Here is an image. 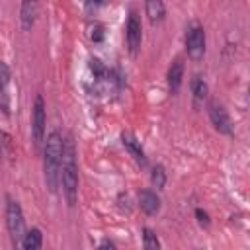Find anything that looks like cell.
Segmentation results:
<instances>
[{
	"label": "cell",
	"instance_id": "44dd1931",
	"mask_svg": "<svg viewBox=\"0 0 250 250\" xmlns=\"http://www.w3.org/2000/svg\"><path fill=\"white\" fill-rule=\"evenodd\" d=\"M98 248H109V250H115V248H117V244H115L113 240H109V238H104V240L98 244Z\"/></svg>",
	"mask_w": 250,
	"mask_h": 250
},
{
	"label": "cell",
	"instance_id": "9a60e30c",
	"mask_svg": "<svg viewBox=\"0 0 250 250\" xmlns=\"http://www.w3.org/2000/svg\"><path fill=\"white\" fill-rule=\"evenodd\" d=\"M20 246H21L23 250H39V248L43 246V234H41V230H39L37 227L25 230V234H23Z\"/></svg>",
	"mask_w": 250,
	"mask_h": 250
},
{
	"label": "cell",
	"instance_id": "52a82bcc",
	"mask_svg": "<svg viewBox=\"0 0 250 250\" xmlns=\"http://www.w3.org/2000/svg\"><path fill=\"white\" fill-rule=\"evenodd\" d=\"M207 113H209V121H211V125L215 127L217 133H221V135H225V137L234 135L232 119H230V115H229V111L225 109L223 104H219V102H209V104H207Z\"/></svg>",
	"mask_w": 250,
	"mask_h": 250
},
{
	"label": "cell",
	"instance_id": "5bb4252c",
	"mask_svg": "<svg viewBox=\"0 0 250 250\" xmlns=\"http://www.w3.org/2000/svg\"><path fill=\"white\" fill-rule=\"evenodd\" d=\"M207 96H209V86H207L205 78H203L201 74H195V76L191 78V98H193V105H195V107L203 105V102L207 100Z\"/></svg>",
	"mask_w": 250,
	"mask_h": 250
},
{
	"label": "cell",
	"instance_id": "7c38bea8",
	"mask_svg": "<svg viewBox=\"0 0 250 250\" xmlns=\"http://www.w3.org/2000/svg\"><path fill=\"white\" fill-rule=\"evenodd\" d=\"M10 78H12L10 66H8L6 61H2V62H0V84H2V88H0V107H2L4 117L10 115V92H8Z\"/></svg>",
	"mask_w": 250,
	"mask_h": 250
},
{
	"label": "cell",
	"instance_id": "e0dca14e",
	"mask_svg": "<svg viewBox=\"0 0 250 250\" xmlns=\"http://www.w3.org/2000/svg\"><path fill=\"white\" fill-rule=\"evenodd\" d=\"M150 184L156 189H164V186H166V170H164L162 164H154L152 166V170H150Z\"/></svg>",
	"mask_w": 250,
	"mask_h": 250
},
{
	"label": "cell",
	"instance_id": "277c9868",
	"mask_svg": "<svg viewBox=\"0 0 250 250\" xmlns=\"http://www.w3.org/2000/svg\"><path fill=\"white\" fill-rule=\"evenodd\" d=\"M31 137L35 146H41L47 139V104L41 94L35 96L33 100V109H31Z\"/></svg>",
	"mask_w": 250,
	"mask_h": 250
},
{
	"label": "cell",
	"instance_id": "6da1fadb",
	"mask_svg": "<svg viewBox=\"0 0 250 250\" xmlns=\"http://www.w3.org/2000/svg\"><path fill=\"white\" fill-rule=\"evenodd\" d=\"M64 154V137L61 131H51L43 143V178L45 188L51 193H57L61 186V166Z\"/></svg>",
	"mask_w": 250,
	"mask_h": 250
},
{
	"label": "cell",
	"instance_id": "8fae6325",
	"mask_svg": "<svg viewBox=\"0 0 250 250\" xmlns=\"http://www.w3.org/2000/svg\"><path fill=\"white\" fill-rule=\"evenodd\" d=\"M139 207L145 215L148 217H154L160 213V207H162V201H160V195L154 191V189H143L139 193Z\"/></svg>",
	"mask_w": 250,
	"mask_h": 250
},
{
	"label": "cell",
	"instance_id": "ba28073f",
	"mask_svg": "<svg viewBox=\"0 0 250 250\" xmlns=\"http://www.w3.org/2000/svg\"><path fill=\"white\" fill-rule=\"evenodd\" d=\"M121 145L125 146V150L133 156V160L141 166V168H146L148 166V158H146V152H145V148H143V145H141V141L133 135V133H129V131H125V133H121Z\"/></svg>",
	"mask_w": 250,
	"mask_h": 250
},
{
	"label": "cell",
	"instance_id": "ac0fdd59",
	"mask_svg": "<svg viewBox=\"0 0 250 250\" xmlns=\"http://www.w3.org/2000/svg\"><path fill=\"white\" fill-rule=\"evenodd\" d=\"M117 209L121 211V213H125V215H129L131 211H133V205H131V197H129V193L127 191H121L119 195H117Z\"/></svg>",
	"mask_w": 250,
	"mask_h": 250
},
{
	"label": "cell",
	"instance_id": "30bf717a",
	"mask_svg": "<svg viewBox=\"0 0 250 250\" xmlns=\"http://www.w3.org/2000/svg\"><path fill=\"white\" fill-rule=\"evenodd\" d=\"M184 70H186V66H184V61H182L180 57L174 59L172 64L168 66L166 82H168V90H170L172 96H176V94L180 92V88H182V82H184Z\"/></svg>",
	"mask_w": 250,
	"mask_h": 250
},
{
	"label": "cell",
	"instance_id": "9c48e42d",
	"mask_svg": "<svg viewBox=\"0 0 250 250\" xmlns=\"http://www.w3.org/2000/svg\"><path fill=\"white\" fill-rule=\"evenodd\" d=\"M39 16V0H21L20 4V25L23 31H31Z\"/></svg>",
	"mask_w": 250,
	"mask_h": 250
},
{
	"label": "cell",
	"instance_id": "7a4b0ae2",
	"mask_svg": "<svg viewBox=\"0 0 250 250\" xmlns=\"http://www.w3.org/2000/svg\"><path fill=\"white\" fill-rule=\"evenodd\" d=\"M61 188L68 207H74L78 201V162H76V146L72 137L64 139V154L61 166Z\"/></svg>",
	"mask_w": 250,
	"mask_h": 250
},
{
	"label": "cell",
	"instance_id": "2e32d148",
	"mask_svg": "<svg viewBox=\"0 0 250 250\" xmlns=\"http://www.w3.org/2000/svg\"><path fill=\"white\" fill-rule=\"evenodd\" d=\"M141 234H143V246H145L146 250H158V248L162 246V244H160V238H158V234H156L154 229L143 227V229H141Z\"/></svg>",
	"mask_w": 250,
	"mask_h": 250
},
{
	"label": "cell",
	"instance_id": "4fadbf2b",
	"mask_svg": "<svg viewBox=\"0 0 250 250\" xmlns=\"http://www.w3.org/2000/svg\"><path fill=\"white\" fill-rule=\"evenodd\" d=\"M145 14L152 25L162 23L166 18V6L164 0H145Z\"/></svg>",
	"mask_w": 250,
	"mask_h": 250
},
{
	"label": "cell",
	"instance_id": "d6986e66",
	"mask_svg": "<svg viewBox=\"0 0 250 250\" xmlns=\"http://www.w3.org/2000/svg\"><path fill=\"white\" fill-rule=\"evenodd\" d=\"M193 215H195V219H197L199 227H203V229H209V227H211V217H209V213H207L205 209H201V207H195Z\"/></svg>",
	"mask_w": 250,
	"mask_h": 250
},
{
	"label": "cell",
	"instance_id": "8992f818",
	"mask_svg": "<svg viewBox=\"0 0 250 250\" xmlns=\"http://www.w3.org/2000/svg\"><path fill=\"white\" fill-rule=\"evenodd\" d=\"M141 41H143L141 16L135 8H131L129 16H127V23H125V43H127V49H129L131 57H137V53L141 49Z\"/></svg>",
	"mask_w": 250,
	"mask_h": 250
},
{
	"label": "cell",
	"instance_id": "ffe728a7",
	"mask_svg": "<svg viewBox=\"0 0 250 250\" xmlns=\"http://www.w3.org/2000/svg\"><path fill=\"white\" fill-rule=\"evenodd\" d=\"M105 39V27L102 23H96L94 29H92V41L94 43H102Z\"/></svg>",
	"mask_w": 250,
	"mask_h": 250
},
{
	"label": "cell",
	"instance_id": "3957f363",
	"mask_svg": "<svg viewBox=\"0 0 250 250\" xmlns=\"http://www.w3.org/2000/svg\"><path fill=\"white\" fill-rule=\"evenodd\" d=\"M6 227L10 232V238L16 246L21 244V238L25 234V219H23V211L18 199H14L12 195H6Z\"/></svg>",
	"mask_w": 250,
	"mask_h": 250
},
{
	"label": "cell",
	"instance_id": "5b68a950",
	"mask_svg": "<svg viewBox=\"0 0 250 250\" xmlns=\"http://www.w3.org/2000/svg\"><path fill=\"white\" fill-rule=\"evenodd\" d=\"M186 53L193 62H199L205 57V29L199 23H189L184 37Z\"/></svg>",
	"mask_w": 250,
	"mask_h": 250
}]
</instances>
